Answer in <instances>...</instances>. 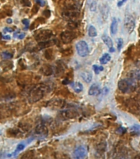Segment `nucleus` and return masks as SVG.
<instances>
[{
    "label": "nucleus",
    "mask_w": 140,
    "mask_h": 159,
    "mask_svg": "<svg viewBox=\"0 0 140 159\" xmlns=\"http://www.w3.org/2000/svg\"><path fill=\"white\" fill-rule=\"evenodd\" d=\"M49 86L45 83H40L35 86L29 94V99L31 103L37 102L41 100L49 91Z\"/></svg>",
    "instance_id": "nucleus-1"
},
{
    "label": "nucleus",
    "mask_w": 140,
    "mask_h": 159,
    "mask_svg": "<svg viewBox=\"0 0 140 159\" xmlns=\"http://www.w3.org/2000/svg\"><path fill=\"white\" fill-rule=\"evenodd\" d=\"M118 88L123 93L133 92L137 88V83L129 78L121 79L118 83Z\"/></svg>",
    "instance_id": "nucleus-2"
},
{
    "label": "nucleus",
    "mask_w": 140,
    "mask_h": 159,
    "mask_svg": "<svg viewBox=\"0 0 140 159\" xmlns=\"http://www.w3.org/2000/svg\"><path fill=\"white\" fill-rule=\"evenodd\" d=\"M53 36V32L51 30L46 29V30H41V31L38 32L36 34L35 39H36V40H37L38 42L46 41V40H50Z\"/></svg>",
    "instance_id": "nucleus-3"
},
{
    "label": "nucleus",
    "mask_w": 140,
    "mask_h": 159,
    "mask_svg": "<svg viewBox=\"0 0 140 159\" xmlns=\"http://www.w3.org/2000/svg\"><path fill=\"white\" fill-rule=\"evenodd\" d=\"M78 113L77 111L75 110H71V109H68V110H63L60 111L58 116L60 119L63 120H66V119H74L76 117H78Z\"/></svg>",
    "instance_id": "nucleus-4"
},
{
    "label": "nucleus",
    "mask_w": 140,
    "mask_h": 159,
    "mask_svg": "<svg viewBox=\"0 0 140 159\" xmlns=\"http://www.w3.org/2000/svg\"><path fill=\"white\" fill-rule=\"evenodd\" d=\"M62 17L64 20H67L68 21H76V19L79 17L80 15V11L77 10H68L65 9L62 12Z\"/></svg>",
    "instance_id": "nucleus-5"
},
{
    "label": "nucleus",
    "mask_w": 140,
    "mask_h": 159,
    "mask_svg": "<svg viewBox=\"0 0 140 159\" xmlns=\"http://www.w3.org/2000/svg\"><path fill=\"white\" fill-rule=\"evenodd\" d=\"M125 28L129 33H131L135 28V18L131 14H126L124 20Z\"/></svg>",
    "instance_id": "nucleus-6"
},
{
    "label": "nucleus",
    "mask_w": 140,
    "mask_h": 159,
    "mask_svg": "<svg viewBox=\"0 0 140 159\" xmlns=\"http://www.w3.org/2000/svg\"><path fill=\"white\" fill-rule=\"evenodd\" d=\"M76 50L78 51V55H80L81 57H86L89 54V47L87 42L84 40H80L77 43Z\"/></svg>",
    "instance_id": "nucleus-7"
},
{
    "label": "nucleus",
    "mask_w": 140,
    "mask_h": 159,
    "mask_svg": "<svg viewBox=\"0 0 140 159\" xmlns=\"http://www.w3.org/2000/svg\"><path fill=\"white\" fill-rule=\"evenodd\" d=\"M107 144L105 141H101L100 143H98L96 145V152H95V156L97 159H104L105 156V152L107 151Z\"/></svg>",
    "instance_id": "nucleus-8"
},
{
    "label": "nucleus",
    "mask_w": 140,
    "mask_h": 159,
    "mask_svg": "<svg viewBox=\"0 0 140 159\" xmlns=\"http://www.w3.org/2000/svg\"><path fill=\"white\" fill-rule=\"evenodd\" d=\"M87 155V148L86 146L79 145L74 149L73 157L74 159H85Z\"/></svg>",
    "instance_id": "nucleus-9"
},
{
    "label": "nucleus",
    "mask_w": 140,
    "mask_h": 159,
    "mask_svg": "<svg viewBox=\"0 0 140 159\" xmlns=\"http://www.w3.org/2000/svg\"><path fill=\"white\" fill-rule=\"evenodd\" d=\"M76 38V35L72 31H64L60 34V40L64 44H69Z\"/></svg>",
    "instance_id": "nucleus-10"
},
{
    "label": "nucleus",
    "mask_w": 140,
    "mask_h": 159,
    "mask_svg": "<svg viewBox=\"0 0 140 159\" xmlns=\"http://www.w3.org/2000/svg\"><path fill=\"white\" fill-rule=\"evenodd\" d=\"M113 159H130L129 152L125 147H120L115 152Z\"/></svg>",
    "instance_id": "nucleus-11"
},
{
    "label": "nucleus",
    "mask_w": 140,
    "mask_h": 159,
    "mask_svg": "<svg viewBox=\"0 0 140 159\" xmlns=\"http://www.w3.org/2000/svg\"><path fill=\"white\" fill-rule=\"evenodd\" d=\"M46 106L52 108H63L66 106V102L62 98H53L47 101Z\"/></svg>",
    "instance_id": "nucleus-12"
},
{
    "label": "nucleus",
    "mask_w": 140,
    "mask_h": 159,
    "mask_svg": "<svg viewBox=\"0 0 140 159\" xmlns=\"http://www.w3.org/2000/svg\"><path fill=\"white\" fill-rule=\"evenodd\" d=\"M35 133L36 134H40V135H47L48 134V128L46 125V124L44 122H40L39 124H37V125L35 128Z\"/></svg>",
    "instance_id": "nucleus-13"
},
{
    "label": "nucleus",
    "mask_w": 140,
    "mask_h": 159,
    "mask_svg": "<svg viewBox=\"0 0 140 159\" xmlns=\"http://www.w3.org/2000/svg\"><path fill=\"white\" fill-rule=\"evenodd\" d=\"M100 17L103 21H106L109 17V13H110V7L107 3H104L100 7Z\"/></svg>",
    "instance_id": "nucleus-14"
},
{
    "label": "nucleus",
    "mask_w": 140,
    "mask_h": 159,
    "mask_svg": "<svg viewBox=\"0 0 140 159\" xmlns=\"http://www.w3.org/2000/svg\"><path fill=\"white\" fill-rule=\"evenodd\" d=\"M40 72L45 76H50L54 73V68L51 65L49 64H44L42 65L40 69Z\"/></svg>",
    "instance_id": "nucleus-15"
},
{
    "label": "nucleus",
    "mask_w": 140,
    "mask_h": 159,
    "mask_svg": "<svg viewBox=\"0 0 140 159\" xmlns=\"http://www.w3.org/2000/svg\"><path fill=\"white\" fill-rule=\"evenodd\" d=\"M100 93H101V90H100V85L98 83H93L88 90V94L90 96H97Z\"/></svg>",
    "instance_id": "nucleus-16"
},
{
    "label": "nucleus",
    "mask_w": 140,
    "mask_h": 159,
    "mask_svg": "<svg viewBox=\"0 0 140 159\" xmlns=\"http://www.w3.org/2000/svg\"><path fill=\"white\" fill-rule=\"evenodd\" d=\"M129 78L133 80L134 82H140V69L132 70L129 73Z\"/></svg>",
    "instance_id": "nucleus-17"
},
{
    "label": "nucleus",
    "mask_w": 140,
    "mask_h": 159,
    "mask_svg": "<svg viewBox=\"0 0 140 159\" xmlns=\"http://www.w3.org/2000/svg\"><path fill=\"white\" fill-rule=\"evenodd\" d=\"M81 78H82V80L87 83H90L92 80V73L88 72V71H84V72H82L80 73Z\"/></svg>",
    "instance_id": "nucleus-18"
},
{
    "label": "nucleus",
    "mask_w": 140,
    "mask_h": 159,
    "mask_svg": "<svg viewBox=\"0 0 140 159\" xmlns=\"http://www.w3.org/2000/svg\"><path fill=\"white\" fill-rule=\"evenodd\" d=\"M54 44V40H46V41H41L39 42L37 45V50H43V49H46L48 47H50V46H52Z\"/></svg>",
    "instance_id": "nucleus-19"
},
{
    "label": "nucleus",
    "mask_w": 140,
    "mask_h": 159,
    "mask_svg": "<svg viewBox=\"0 0 140 159\" xmlns=\"http://www.w3.org/2000/svg\"><path fill=\"white\" fill-rule=\"evenodd\" d=\"M110 29H111V33L112 36L117 33V31H118V21H117V19L115 17L112 18Z\"/></svg>",
    "instance_id": "nucleus-20"
},
{
    "label": "nucleus",
    "mask_w": 140,
    "mask_h": 159,
    "mask_svg": "<svg viewBox=\"0 0 140 159\" xmlns=\"http://www.w3.org/2000/svg\"><path fill=\"white\" fill-rule=\"evenodd\" d=\"M65 69H66V66L64 63H63L62 61H58L56 64V68H55L56 74H61L63 72L65 71Z\"/></svg>",
    "instance_id": "nucleus-21"
},
{
    "label": "nucleus",
    "mask_w": 140,
    "mask_h": 159,
    "mask_svg": "<svg viewBox=\"0 0 140 159\" xmlns=\"http://www.w3.org/2000/svg\"><path fill=\"white\" fill-rule=\"evenodd\" d=\"M7 134L11 137H16L18 138L20 135L22 134V132L19 129H9L7 131Z\"/></svg>",
    "instance_id": "nucleus-22"
},
{
    "label": "nucleus",
    "mask_w": 140,
    "mask_h": 159,
    "mask_svg": "<svg viewBox=\"0 0 140 159\" xmlns=\"http://www.w3.org/2000/svg\"><path fill=\"white\" fill-rule=\"evenodd\" d=\"M101 39L103 40V42L105 43V45L107 46L109 49H111V48H113V41L111 40V38L109 36H107V35H103L102 36H101Z\"/></svg>",
    "instance_id": "nucleus-23"
},
{
    "label": "nucleus",
    "mask_w": 140,
    "mask_h": 159,
    "mask_svg": "<svg viewBox=\"0 0 140 159\" xmlns=\"http://www.w3.org/2000/svg\"><path fill=\"white\" fill-rule=\"evenodd\" d=\"M111 60V55L108 53H106L104 54L100 58V63L101 64H107Z\"/></svg>",
    "instance_id": "nucleus-24"
},
{
    "label": "nucleus",
    "mask_w": 140,
    "mask_h": 159,
    "mask_svg": "<svg viewBox=\"0 0 140 159\" xmlns=\"http://www.w3.org/2000/svg\"><path fill=\"white\" fill-rule=\"evenodd\" d=\"M73 88H74V91L75 93H79L83 90V86H82V84L81 83H79V82H76V83H74Z\"/></svg>",
    "instance_id": "nucleus-25"
},
{
    "label": "nucleus",
    "mask_w": 140,
    "mask_h": 159,
    "mask_svg": "<svg viewBox=\"0 0 140 159\" xmlns=\"http://www.w3.org/2000/svg\"><path fill=\"white\" fill-rule=\"evenodd\" d=\"M44 56L45 58L48 60H53L54 58V52L51 49H46L45 53H44Z\"/></svg>",
    "instance_id": "nucleus-26"
},
{
    "label": "nucleus",
    "mask_w": 140,
    "mask_h": 159,
    "mask_svg": "<svg viewBox=\"0 0 140 159\" xmlns=\"http://www.w3.org/2000/svg\"><path fill=\"white\" fill-rule=\"evenodd\" d=\"M18 127H19V129H20L21 131L26 132V131H29L30 130L31 126L29 124H27V123H19Z\"/></svg>",
    "instance_id": "nucleus-27"
},
{
    "label": "nucleus",
    "mask_w": 140,
    "mask_h": 159,
    "mask_svg": "<svg viewBox=\"0 0 140 159\" xmlns=\"http://www.w3.org/2000/svg\"><path fill=\"white\" fill-rule=\"evenodd\" d=\"M67 27L70 30H75L76 28L78 27V22L77 21H69L67 24Z\"/></svg>",
    "instance_id": "nucleus-28"
},
{
    "label": "nucleus",
    "mask_w": 140,
    "mask_h": 159,
    "mask_svg": "<svg viewBox=\"0 0 140 159\" xmlns=\"http://www.w3.org/2000/svg\"><path fill=\"white\" fill-rule=\"evenodd\" d=\"M88 35L91 37H95L97 36V31L93 26H90L88 28Z\"/></svg>",
    "instance_id": "nucleus-29"
},
{
    "label": "nucleus",
    "mask_w": 140,
    "mask_h": 159,
    "mask_svg": "<svg viewBox=\"0 0 140 159\" xmlns=\"http://www.w3.org/2000/svg\"><path fill=\"white\" fill-rule=\"evenodd\" d=\"M2 57L5 60H10L13 57V54L11 53L10 51H7V50H5L3 52H2Z\"/></svg>",
    "instance_id": "nucleus-30"
},
{
    "label": "nucleus",
    "mask_w": 140,
    "mask_h": 159,
    "mask_svg": "<svg viewBox=\"0 0 140 159\" xmlns=\"http://www.w3.org/2000/svg\"><path fill=\"white\" fill-rule=\"evenodd\" d=\"M61 52H62V54L64 56H69V55H71L73 54V49H72V47H68L67 49L63 50Z\"/></svg>",
    "instance_id": "nucleus-31"
},
{
    "label": "nucleus",
    "mask_w": 140,
    "mask_h": 159,
    "mask_svg": "<svg viewBox=\"0 0 140 159\" xmlns=\"http://www.w3.org/2000/svg\"><path fill=\"white\" fill-rule=\"evenodd\" d=\"M24 148H25V144H19L17 146V148H16L15 152H14L13 154V155H16V154H17L19 152H21V150H23Z\"/></svg>",
    "instance_id": "nucleus-32"
},
{
    "label": "nucleus",
    "mask_w": 140,
    "mask_h": 159,
    "mask_svg": "<svg viewBox=\"0 0 140 159\" xmlns=\"http://www.w3.org/2000/svg\"><path fill=\"white\" fill-rule=\"evenodd\" d=\"M96 7H97V0H92L90 5V10L92 12H96Z\"/></svg>",
    "instance_id": "nucleus-33"
},
{
    "label": "nucleus",
    "mask_w": 140,
    "mask_h": 159,
    "mask_svg": "<svg viewBox=\"0 0 140 159\" xmlns=\"http://www.w3.org/2000/svg\"><path fill=\"white\" fill-rule=\"evenodd\" d=\"M92 68H93L94 73H96V74H99L100 72H101V71L104 69L103 67L98 66V65H93V66H92Z\"/></svg>",
    "instance_id": "nucleus-34"
},
{
    "label": "nucleus",
    "mask_w": 140,
    "mask_h": 159,
    "mask_svg": "<svg viewBox=\"0 0 140 159\" xmlns=\"http://www.w3.org/2000/svg\"><path fill=\"white\" fill-rule=\"evenodd\" d=\"M123 45H124V40L122 38H118L117 40V50L120 51L122 47H123Z\"/></svg>",
    "instance_id": "nucleus-35"
},
{
    "label": "nucleus",
    "mask_w": 140,
    "mask_h": 159,
    "mask_svg": "<svg viewBox=\"0 0 140 159\" xmlns=\"http://www.w3.org/2000/svg\"><path fill=\"white\" fill-rule=\"evenodd\" d=\"M21 3L22 6H24V7H31V0H21Z\"/></svg>",
    "instance_id": "nucleus-36"
},
{
    "label": "nucleus",
    "mask_w": 140,
    "mask_h": 159,
    "mask_svg": "<svg viewBox=\"0 0 140 159\" xmlns=\"http://www.w3.org/2000/svg\"><path fill=\"white\" fill-rule=\"evenodd\" d=\"M36 3L40 7H44L46 5V1L45 0H36Z\"/></svg>",
    "instance_id": "nucleus-37"
},
{
    "label": "nucleus",
    "mask_w": 140,
    "mask_h": 159,
    "mask_svg": "<svg viewBox=\"0 0 140 159\" xmlns=\"http://www.w3.org/2000/svg\"><path fill=\"white\" fill-rule=\"evenodd\" d=\"M132 130L137 133H140V125H134L132 126Z\"/></svg>",
    "instance_id": "nucleus-38"
},
{
    "label": "nucleus",
    "mask_w": 140,
    "mask_h": 159,
    "mask_svg": "<svg viewBox=\"0 0 140 159\" xmlns=\"http://www.w3.org/2000/svg\"><path fill=\"white\" fill-rule=\"evenodd\" d=\"M50 14H51V12L49 10V9H47V10H45L44 12H43V15L46 17H47V18H49L50 17Z\"/></svg>",
    "instance_id": "nucleus-39"
},
{
    "label": "nucleus",
    "mask_w": 140,
    "mask_h": 159,
    "mask_svg": "<svg viewBox=\"0 0 140 159\" xmlns=\"http://www.w3.org/2000/svg\"><path fill=\"white\" fill-rule=\"evenodd\" d=\"M21 22L26 26L25 27V29H27L28 27H29V24H30V21H29V20L28 19H23V20L21 21Z\"/></svg>",
    "instance_id": "nucleus-40"
},
{
    "label": "nucleus",
    "mask_w": 140,
    "mask_h": 159,
    "mask_svg": "<svg viewBox=\"0 0 140 159\" xmlns=\"http://www.w3.org/2000/svg\"><path fill=\"white\" fill-rule=\"evenodd\" d=\"M25 36H26V34L23 33V32H20V33L17 35V38L19 39V40H22V39H24L25 38Z\"/></svg>",
    "instance_id": "nucleus-41"
},
{
    "label": "nucleus",
    "mask_w": 140,
    "mask_h": 159,
    "mask_svg": "<svg viewBox=\"0 0 140 159\" xmlns=\"http://www.w3.org/2000/svg\"><path fill=\"white\" fill-rule=\"evenodd\" d=\"M72 83V81H70V80H68V78H64V79L62 81V83L64 84V85H66V84H69V83Z\"/></svg>",
    "instance_id": "nucleus-42"
},
{
    "label": "nucleus",
    "mask_w": 140,
    "mask_h": 159,
    "mask_svg": "<svg viewBox=\"0 0 140 159\" xmlns=\"http://www.w3.org/2000/svg\"><path fill=\"white\" fill-rule=\"evenodd\" d=\"M13 32V30L10 27H5L3 29V32Z\"/></svg>",
    "instance_id": "nucleus-43"
},
{
    "label": "nucleus",
    "mask_w": 140,
    "mask_h": 159,
    "mask_svg": "<svg viewBox=\"0 0 140 159\" xmlns=\"http://www.w3.org/2000/svg\"><path fill=\"white\" fill-rule=\"evenodd\" d=\"M3 39L5 40H9L11 39V36H3Z\"/></svg>",
    "instance_id": "nucleus-44"
},
{
    "label": "nucleus",
    "mask_w": 140,
    "mask_h": 159,
    "mask_svg": "<svg viewBox=\"0 0 140 159\" xmlns=\"http://www.w3.org/2000/svg\"><path fill=\"white\" fill-rule=\"evenodd\" d=\"M124 3H125L124 2H122V1H120V2H119V3H117V5H118V7H121V6H122V5L124 4Z\"/></svg>",
    "instance_id": "nucleus-45"
},
{
    "label": "nucleus",
    "mask_w": 140,
    "mask_h": 159,
    "mask_svg": "<svg viewBox=\"0 0 140 159\" xmlns=\"http://www.w3.org/2000/svg\"><path fill=\"white\" fill-rule=\"evenodd\" d=\"M13 22V20L11 19V18H7V23H8V24H11Z\"/></svg>",
    "instance_id": "nucleus-46"
},
{
    "label": "nucleus",
    "mask_w": 140,
    "mask_h": 159,
    "mask_svg": "<svg viewBox=\"0 0 140 159\" xmlns=\"http://www.w3.org/2000/svg\"><path fill=\"white\" fill-rule=\"evenodd\" d=\"M133 159H140V153H139V154H137L135 157H134V158Z\"/></svg>",
    "instance_id": "nucleus-47"
},
{
    "label": "nucleus",
    "mask_w": 140,
    "mask_h": 159,
    "mask_svg": "<svg viewBox=\"0 0 140 159\" xmlns=\"http://www.w3.org/2000/svg\"><path fill=\"white\" fill-rule=\"evenodd\" d=\"M109 50H110V52H111V53H113V52H115V48H111V49H109Z\"/></svg>",
    "instance_id": "nucleus-48"
},
{
    "label": "nucleus",
    "mask_w": 140,
    "mask_h": 159,
    "mask_svg": "<svg viewBox=\"0 0 140 159\" xmlns=\"http://www.w3.org/2000/svg\"><path fill=\"white\" fill-rule=\"evenodd\" d=\"M121 1H122V2H124V3H125V2H126L127 0H121Z\"/></svg>",
    "instance_id": "nucleus-49"
},
{
    "label": "nucleus",
    "mask_w": 140,
    "mask_h": 159,
    "mask_svg": "<svg viewBox=\"0 0 140 159\" xmlns=\"http://www.w3.org/2000/svg\"><path fill=\"white\" fill-rule=\"evenodd\" d=\"M1 134H2V132H1V130H0V135H1Z\"/></svg>",
    "instance_id": "nucleus-50"
}]
</instances>
